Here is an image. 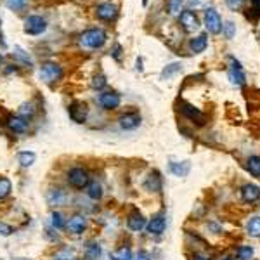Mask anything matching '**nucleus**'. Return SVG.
I'll list each match as a JSON object with an SVG mask.
<instances>
[{
  "label": "nucleus",
  "instance_id": "aec40b11",
  "mask_svg": "<svg viewBox=\"0 0 260 260\" xmlns=\"http://www.w3.org/2000/svg\"><path fill=\"white\" fill-rule=\"evenodd\" d=\"M206 45H208V38H206V35H198V37L191 38V42H189V49L193 54H200V52H203L206 49Z\"/></svg>",
  "mask_w": 260,
  "mask_h": 260
},
{
  "label": "nucleus",
  "instance_id": "c756f323",
  "mask_svg": "<svg viewBox=\"0 0 260 260\" xmlns=\"http://www.w3.org/2000/svg\"><path fill=\"white\" fill-rule=\"evenodd\" d=\"M169 5V12L172 16H180V11H182V0H169L167 2Z\"/></svg>",
  "mask_w": 260,
  "mask_h": 260
},
{
  "label": "nucleus",
  "instance_id": "a18cd8bd",
  "mask_svg": "<svg viewBox=\"0 0 260 260\" xmlns=\"http://www.w3.org/2000/svg\"><path fill=\"white\" fill-rule=\"evenodd\" d=\"M0 62H2V56H0Z\"/></svg>",
  "mask_w": 260,
  "mask_h": 260
},
{
  "label": "nucleus",
  "instance_id": "6e6552de",
  "mask_svg": "<svg viewBox=\"0 0 260 260\" xmlns=\"http://www.w3.org/2000/svg\"><path fill=\"white\" fill-rule=\"evenodd\" d=\"M66 229L71 234H84V231L87 229V219L80 213H75L66 220Z\"/></svg>",
  "mask_w": 260,
  "mask_h": 260
},
{
  "label": "nucleus",
  "instance_id": "c9c22d12",
  "mask_svg": "<svg viewBox=\"0 0 260 260\" xmlns=\"http://www.w3.org/2000/svg\"><path fill=\"white\" fill-rule=\"evenodd\" d=\"M226 4L231 11H239L245 5V0H226Z\"/></svg>",
  "mask_w": 260,
  "mask_h": 260
},
{
  "label": "nucleus",
  "instance_id": "a211bd4d",
  "mask_svg": "<svg viewBox=\"0 0 260 260\" xmlns=\"http://www.w3.org/2000/svg\"><path fill=\"white\" fill-rule=\"evenodd\" d=\"M241 198L246 203H255L260 200V187L255 184H245L241 187Z\"/></svg>",
  "mask_w": 260,
  "mask_h": 260
},
{
  "label": "nucleus",
  "instance_id": "6ab92c4d",
  "mask_svg": "<svg viewBox=\"0 0 260 260\" xmlns=\"http://www.w3.org/2000/svg\"><path fill=\"white\" fill-rule=\"evenodd\" d=\"M85 189H87V196L92 200V202H99V200L103 198V194H104L103 186H101L97 180H90Z\"/></svg>",
  "mask_w": 260,
  "mask_h": 260
},
{
  "label": "nucleus",
  "instance_id": "c85d7f7f",
  "mask_svg": "<svg viewBox=\"0 0 260 260\" xmlns=\"http://www.w3.org/2000/svg\"><path fill=\"white\" fill-rule=\"evenodd\" d=\"M35 106H33V103H25L21 108H19V116H23V118H26L28 120L29 116H33L35 115Z\"/></svg>",
  "mask_w": 260,
  "mask_h": 260
},
{
  "label": "nucleus",
  "instance_id": "39448f33",
  "mask_svg": "<svg viewBox=\"0 0 260 260\" xmlns=\"http://www.w3.org/2000/svg\"><path fill=\"white\" fill-rule=\"evenodd\" d=\"M68 115L75 123H85L88 116V106L82 101H75L68 106Z\"/></svg>",
  "mask_w": 260,
  "mask_h": 260
},
{
  "label": "nucleus",
  "instance_id": "f03ea898",
  "mask_svg": "<svg viewBox=\"0 0 260 260\" xmlns=\"http://www.w3.org/2000/svg\"><path fill=\"white\" fill-rule=\"evenodd\" d=\"M104 42H106V33H104L101 28L87 29V31L80 37V44L84 45L85 49H90V51L101 49L104 45Z\"/></svg>",
  "mask_w": 260,
  "mask_h": 260
},
{
  "label": "nucleus",
  "instance_id": "473e14b6",
  "mask_svg": "<svg viewBox=\"0 0 260 260\" xmlns=\"http://www.w3.org/2000/svg\"><path fill=\"white\" fill-rule=\"evenodd\" d=\"M5 5L11 11H21V9H25L26 0H5Z\"/></svg>",
  "mask_w": 260,
  "mask_h": 260
},
{
  "label": "nucleus",
  "instance_id": "393cba45",
  "mask_svg": "<svg viewBox=\"0 0 260 260\" xmlns=\"http://www.w3.org/2000/svg\"><path fill=\"white\" fill-rule=\"evenodd\" d=\"M246 231L252 238H260V217H253L246 224Z\"/></svg>",
  "mask_w": 260,
  "mask_h": 260
},
{
  "label": "nucleus",
  "instance_id": "9d476101",
  "mask_svg": "<svg viewBox=\"0 0 260 260\" xmlns=\"http://www.w3.org/2000/svg\"><path fill=\"white\" fill-rule=\"evenodd\" d=\"M47 203L51 206H64V203H66L68 200V194L64 189H61V187H51V189L47 191Z\"/></svg>",
  "mask_w": 260,
  "mask_h": 260
},
{
  "label": "nucleus",
  "instance_id": "f8f14e48",
  "mask_svg": "<svg viewBox=\"0 0 260 260\" xmlns=\"http://www.w3.org/2000/svg\"><path fill=\"white\" fill-rule=\"evenodd\" d=\"M229 80L232 82L234 85H245L246 77L245 71H243L241 64L236 61L234 58H231V66H229Z\"/></svg>",
  "mask_w": 260,
  "mask_h": 260
},
{
  "label": "nucleus",
  "instance_id": "a19ab883",
  "mask_svg": "<svg viewBox=\"0 0 260 260\" xmlns=\"http://www.w3.org/2000/svg\"><path fill=\"white\" fill-rule=\"evenodd\" d=\"M134 260H151V257H149V253H147V252L141 250V252L136 255V259H134Z\"/></svg>",
  "mask_w": 260,
  "mask_h": 260
},
{
  "label": "nucleus",
  "instance_id": "b1692460",
  "mask_svg": "<svg viewBox=\"0 0 260 260\" xmlns=\"http://www.w3.org/2000/svg\"><path fill=\"white\" fill-rule=\"evenodd\" d=\"M35 160H37V156H35V153H31V151H21V153L18 154V161L23 169L31 167L35 163Z\"/></svg>",
  "mask_w": 260,
  "mask_h": 260
},
{
  "label": "nucleus",
  "instance_id": "4c0bfd02",
  "mask_svg": "<svg viewBox=\"0 0 260 260\" xmlns=\"http://www.w3.org/2000/svg\"><path fill=\"white\" fill-rule=\"evenodd\" d=\"M104 85H106V78H104L103 75H99V77H95L94 80H92V87L97 88V90H101Z\"/></svg>",
  "mask_w": 260,
  "mask_h": 260
},
{
  "label": "nucleus",
  "instance_id": "ddd939ff",
  "mask_svg": "<svg viewBox=\"0 0 260 260\" xmlns=\"http://www.w3.org/2000/svg\"><path fill=\"white\" fill-rule=\"evenodd\" d=\"M97 18L103 19V21H113L118 16V7L111 2H104V4L97 5Z\"/></svg>",
  "mask_w": 260,
  "mask_h": 260
},
{
  "label": "nucleus",
  "instance_id": "0eeeda50",
  "mask_svg": "<svg viewBox=\"0 0 260 260\" xmlns=\"http://www.w3.org/2000/svg\"><path fill=\"white\" fill-rule=\"evenodd\" d=\"M205 26L213 35H219L222 31V19L215 9H206L205 11Z\"/></svg>",
  "mask_w": 260,
  "mask_h": 260
},
{
  "label": "nucleus",
  "instance_id": "7ed1b4c3",
  "mask_svg": "<svg viewBox=\"0 0 260 260\" xmlns=\"http://www.w3.org/2000/svg\"><path fill=\"white\" fill-rule=\"evenodd\" d=\"M38 75H40V80H44L45 84H54L62 77V68L58 66L56 62H44Z\"/></svg>",
  "mask_w": 260,
  "mask_h": 260
},
{
  "label": "nucleus",
  "instance_id": "dca6fc26",
  "mask_svg": "<svg viewBox=\"0 0 260 260\" xmlns=\"http://www.w3.org/2000/svg\"><path fill=\"white\" fill-rule=\"evenodd\" d=\"M5 125H7V128L11 130V132L14 134H25L26 130H28V120L23 116H9L7 121H5Z\"/></svg>",
  "mask_w": 260,
  "mask_h": 260
},
{
  "label": "nucleus",
  "instance_id": "1a4fd4ad",
  "mask_svg": "<svg viewBox=\"0 0 260 260\" xmlns=\"http://www.w3.org/2000/svg\"><path fill=\"white\" fill-rule=\"evenodd\" d=\"M147 232L153 236H161L163 232H165L167 229V217L163 215V213H158V215H154L153 219L147 222L146 226Z\"/></svg>",
  "mask_w": 260,
  "mask_h": 260
},
{
  "label": "nucleus",
  "instance_id": "2eb2a0df",
  "mask_svg": "<svg viewBox=\"0 0 260 260\" xmlns=\"http://www.w3.org/2000/svg\"><path fill=\"white\" fill-rule=\"evenodd\" d=\"M179 19H180V25H182V28L186 29V31H194V29H198L200 21L193 11H182L179 16Z\"/></svg>",
  "mask_w": 260,
  "mask_h": 260
},
{
  "label": "nucleus",
  "instance_id": "c03bdc74",
  "mask_svg": "<svg viewBox=\"0 0 260 260\" xmlns=\"http://www.w3.org/2000/svg\"><path fill=\"white\" fill-rule=\"evenodd\" d=\"M220 260H232L231 257H224V259H220Z\"/></svg>",
  "mask_w": 260,
  "mask_h": 260
},
{
  "label": "nucleus",
  "instance_id": "9b49d317",
  "mask_svg": "<svg viewBox=\"0 0 260 260\" xmlns=\"http://www.w3.org/2000/svg\"><path fill=\"white\" fill-rule=\"evenodd\" d=\"M118 123L123 130H134L141 125V115L136 113V111H128V113H123L118 118Z\"/></svg>",
  "mask_w": 260,
  "mask_h": 260
},
{
  "label": "nucleus",
  "instance_id": "58836bf2",
  "mask_svg": "<svg viewBox=\"0 0 260 260\" xmlns=\"http://www.w3.org/2000/svg\"><path fill=\"white\" fill-rule=\"evenodd\" d=\"M12 232H14V229H12L11 226H7V224L0 222V234L2 236H11Z\"/></svg>",
  "mask_w": 260,
  "mask_h": 260
},
{
  "label": "nucleus",
  "instance_id": "a878e982",
  "mask_svg": "<svg viewBox=\"0 0 260 260\" xmlns=\"http://www.w3.org/2000/svg\"><path fill=\"white\" fill-rule=\"evenodd\" d=\"M246 169L252 175L260 177V156H250L246 161Z\"/></svg>",
  "mask_w": 260,
  "mask_h": 260
},
{
  "label": "nucleus",
  "instance_id": "bb28decb",
  "mask_svg": "<svg viewBox=\"0 0 260 260\" xmlns=\"http://www.w3.org/2000/svg\"><path fill=\"white\" fill-rule=\"evenodd\" d=\"M12 184L7 177H0V200H5L11 194Z\"/></svg>",
  "mask_w": 260,
  "mask_h": 260
},
{
  "label": "nucleus",
  "instance_id": "e433bc0d",
  "mask_svg": "<svg viewBox=\"0 0 260 260\" xmlns=\"http://www.w3.org/2000/svg\"><path fill=\"white\" fill-rule=\"evenodd\" d=\"M222 29H224V33H226L227 38H232L236 33V26L232 25V23H226V25H222Z\"/></svg>",
  "mask_w": 260,
  "mask_h": 260
},
{
  "label": "nucleus",
  "instance_id": "f704fd0d",
  "mask_svg": "<svg viewBox=\"0 0 260 260\" xmlns=\"http://www.w3.org/2000/svg\"><path fill=\"white\" fill-rule=\"evenodd\" d=\"M54 260H75V259H73V252H70L68 248H64L62 252L56 253Z\"/></svg>",
  "mask_w": 260,
  "mask_h": 260
},
{
  "label": "nucleus",
  "instance_id": "f257e3e1",
  "mask_svg": "<svg viewBox=\"0 0 260 260\" xmlns=\"http://www.w3.org/2000/svg\"><path fill=\"white\" fill-rule=\"evenodd\" d=\"M66 182L73 189H85L90 182V175L84 167H73L66 172Z\"/></svg>",
  "mask_w": 260,
  "mask_h": 260
},
{
  "label": "nucleus",
  "instance_id": "5701e85b",
  "mask_svg": "<svg viewBox=\"0 0 260 260\" xmlns=\"http://www.w3.org/2000/svg\"><path fill=\"white\" fill-rule=\"evenodd\" d=\"M191 170L189 161H182V163H170V172L177 177H186Z\"/></svg>",
  "mask_w": 260,
  "mask_h": 260
},
{
  "label": "nucleus",
  "instance_id": "4be33fe9",
  "mask_svg": "<svg viewBox=\"0 0 260 260\" xmlns=\"http://www.w3.org/2000/svg\"><path fill=\"white\" fill-rule=\"evenodd\" d=\"M110 259L111 260H134L132 255V250L128 248V246H120V248L113 250L110 253Z\"/></svg>",
  "mask_w": 260,
  "mask_h": 260
},
{
  "label": "nucleus",
  "instance_id": "ea45409f",
  "mask_svg": "<svg viewBox=\"0 0 260 260\" xmlns=\"http://www.w3.org/2000/svg\"><path fill=\"white\" fill-rule=\"evenodd\" d=\"M16 56H18V58L21 59V61H25L26 64H31V61H29V58H28V56L25 54V52L21 51V49H18V52H16Z\"/></svg>",
  "mask_w": 260,
  "mask_h": 260
},
{
  "label": "nucleus",
  "instance_id": "20e7f679",
  "mask_svg": "<svg viewBox=\"0 0 260 260\" xmlns=\"http://www.w3.org/2000/svg\"><path fill=\"white\" fill-rule=\"evenodd\" d=\"M97 101H99V106L103 108V110L113 111V110H116V108L120 106L121 97H120V94H118V92L106 90V92H101L99 97H97Z\"/></svg>",
  "mask_w": 260,
  "mask_h": 260
},
{
  "label": "nucleus",
  "instance_id": "37998d69",
  "mask_svg": "<svg viewBox=\"0 0 260 260\" xmlns=\"http://www.w3.org/2000/svg\"><path fill=\"white\" fill-rule=\"evenodd\" d=\"M253 5H255V9H260V0H252Z\"/></svg>",
  "mask_w": 260,
  "mask_h": 260
},
{
  "label": "nucleus",
  "instance_id": "4468645a",
  "mask_svg": "<svg viewBox=\"0 0 260 260\" xmlns=\"http://www.w3.org/2000/svg\"><path fill=\"white\" fill-rule=\"evenodd\" d=\"M127 226H128V229L130 231H134V232H141L144 229V227L147 226V220L144 219V215L141 212H132L130 215H128V219H127Z\"/></svg>",
  "mask_w": 260,
  "mask_h": 260
},
{
  "label": "nucleus",
  "instance_id": "423d86ee",
  "mask_svg": "<svg viewBox=\"0 0 260 260\" xmlns=\"http://www.w3.org/2000/svg\"><path fill=\"white\" fill-rule=\"evenodd\" d=\"M47 29V21L42 16H29L25 21V31L28 35H40Z\"/></svg>",
  "mask_w": 260,
  "mask_h": 260
},
{
  "label": "nucleus",
  "instance_id": "72a5a7b5",
  "mask_svg": "<svg viewBox=\"0 0 260 260\" xmlns=\"http://www.w3.org/2000/svg\"><path fill=\"white\" fill-rule=\"evenodd\" d=\"M179 70H180V64H177V62H175V64H170V66H167L165 70L161 71V77H163V78H170L173 73H177Z\"/></svg>",
  "mask_w": 260,
  "mask_h": 260
},
{
  "label": "nucleus",
  "instance_id": "f3484780",
  "mask_svg": "<svg viewBox=\"0 0 260 260\" xmlns=\"http://www.w3.org/2000/svg\"><path fill=\"white\" fill-rule=\"evenodd\" d=\"M180 111H182L184 116L189 118L191 121H196V123H200V125L205 123V115H203L202 111L198 110V108L191 106V104H187V103H182V108H180Z\"/></svg>",
  "mask_w": 260,
  "mask_h": 260
},
{
  "label": "nucleus",
  "instance_id": "412c9836",
  "mask_svg": "<svg viewBox=\"0 0 260 260\" xmlns=\"http://www.w3.org/2000/svg\"><path fill=\"white\" fill-rule=\"evenodd\" d=\"M144 186H146V189L153 191V193H160L161 187H163V180H161L160 173H158V172H151L149 177L146 179V184H144Z\"/></svg>",
  "mask_w": 260,
  "mask_h": 260
},
{
  "label": "nucleus",
  "instance_id": "2f4dec72",
  "mask_svg": "<svg viewBox=\"0 0 260 260\" xmlns=\"http://www.w3.org/2000/svg\"><path fill=\"white\" fill-rule=\"evenodd\" d=\"M236 255H238L239 260H250L253 257V248L252 246H239Z\"/></svg>",
  "mask_w": 260,
  "mask_h": 260
},
{
  "label": "nucleus",
  "instance_id": "7c9ffc66",
  "mask_svg": "<svg viewBox=\"0 0 260 260\" xmlns=\"http://www.w3.org/2000/svg\"><path fill=\"white\" fill-rule=\"evenodd\" d=\"M87 257L90 260H97L101 257V246L97 243H90L87 246Z\"/></svg>",
  "mask_w": 260,
  "mask_h": 260
},
{
  "label": "nucleus",
  "instance_id": "49530a36",
  "mask_svg": "<svg viewBox=\"0 0 260 260\" xmlns=\"http://www.w3.org/2000/svg\"><path fill=\"white\" fill-rule=\"evenodd\" d=\"M0 26H2V21H0Z\"/></svg>",
  "mask_w": 260,
  "mask_h": 260
},
{
  "label": "nucleus",
  "instance_id": "cd10ccee",
  "mask_svg": "<svg viewBox=\"0 0 260 260\" xmlns=\"http://www.w3.org/2000/svg\"><path fill=\"white\" fill-rule=\"evenodd\" d=\"M51 224L54 229H62V227H66V220H64V217H62L61 212H52Z\"/></svg>",
  "mask_w": 260,
  "mask_h": 260
},
{
  "label": "nucleus",
  "instance_id": "79ce46f5",
  "mask_svg": "<svg viewBox=\"0 0 260 260\" xmlns=\"http://www.w3.org/2000/svg\"><path fill=\"white\" fill-rule=\"evenodd\" d=\"M193 260H208L205 255H200V253H194L193 255Z\"/></svg>",
  "mask_w": 260,
  "mask_h": 260
}]
</instances>
